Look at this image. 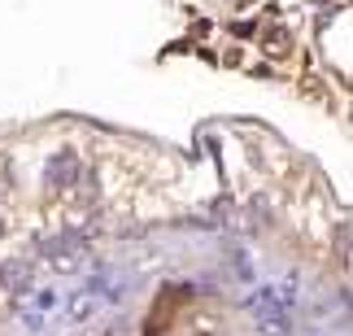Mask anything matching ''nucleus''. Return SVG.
<instances>
[{"instance_id":"nucleus-2","label":"nucleus","mask_w":353,"mask_h":336,"mask_svg":"<svg viewBox=\"0 0 353 336\" xmlns=\"http://www.w3.org/2000/svg\"><path fill=\"white\" fill-rule=\"evenodd\" d=\"M97 310H101V293L97 288H79V293L65 297V319H70V324H88Z\"/></svg>"},{"instance_id":"nucleus-4","label":"nucleus","mask_w":353,"mask_h":336,"mask_svg":"<svg viewBox=\"0 0 353 336\" xmlns=\"http://www.w3.org/2000/svg\"><path fill=\"white\" fill-rule=\"evenodd\" d=\"M74 179H79V157L70 149H61L48 162V188H74Z\"/></svg>"},{"instance_id":"nucleus-1","label":"nucleus","mask_w":353,"mask_h":336,"mask_svg":"<svg viewBox=\"0 0 353 336\" xmlns=\"http://www.w3.org/2000/svg\"><path fill=\"white\" fill-rule=\"evenodd\" d=\"M83 253H88V240L79 232H65V236L44 245V258L57 266V271H79V266H83Z\"/></svg>"},{"instance_id":"nucleus-3","label":"nucleus","mask_w":353,"mask_h":336,"mask_svg":"<svg viewBox=\"0 0 353 336\" xmlns=\"http://www.w3.org/2000/svg\"><path fill=\"white\" fill-rule=\"evenodd\" d=\"M0 288H9V293H31V262L26 258H9L5 266H0Z\"/></svg>"}]
</instances>
